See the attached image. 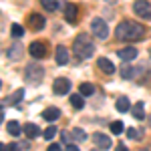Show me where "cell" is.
Returning a JSON list of instances; mask_svg holds the SVG:
<instances>
[{
	"instance_id": "9",
	"label": "cell",
	"mask_w": 151,
	"mask_h": 151,
	"mask_svg": "<svg viewBox=\"0 0 151 151\" xmlns=\"http://www.w3.org/2000/svg\"><path fill=\"white\" fill-rule=\"evenodd\" d=\"M77 16H79L77 6H75L73 2H67V4H65V18H67V22H75Z\"/></svg>"
},
{
	"instance_id": "18",
	"label": "cell",
	"mask_w": 151,
	"mask_h": 151,
	"mask_svg": "<svg viewBox=\"0 0 151 151\" xmlns=\"http://www.w3.org/2000/svg\"><path fill=\"white\" fill-rule=\"evenodd\" d=\"M129 109H131V105H129V99H127V97H121V99L117 101V111H121V113H127Z\"/></svg>"
},
{
	"instance_id": "13",
	"label": "cell",
	"mask_w": 151,
	"mask_h": 151,
	"mask_svg": "<svg viewBox=\"0 0 151 151\" xmlns=\"http://www.w3.org/2000/svg\"><path fill=\"white\" fill-rule=\"evenodd\" d=\"M97 65H99V69L103 70V73H107V75H113V73H115V65H113L109 58H105V57L99 58V60H97Z\"/></svg>"
},
{
	"instance_id": "24",
	"label": "cell",
	"mask_w": 151,
	"mask_h": 151,
	"mask_svg": "<svg viewBox=\"0 0 151 151\" xmlns=\"http://www.w3.org/2000/svg\"><path fill=\"white\" fill-rule=\"evenodd\" d=\"M10 32H12V36H16V38H20V36L24 35V28L20 26V24H12Z\"/></svg>"
},
{
	"instance_id": "33",
	"label": "cell",
	"mask_w": 151,
	"mask_h": 151,
	"mask_svg": "<svg viewBox=\"0 0 151 151\" xmlns=\"http://www.w3.org/2000/svg\"><path fill=\"white\" fill-rule=\"evenodd\" d=\"M67 151H79V147H77V145H69V147H67Z\"/></svg>"
},
{
	"instance_id": "7",
	"label": "cell",
	"mask_w": 151,
	"mask_h": 151,
	"mask_svg": "<svg viewBox=\"0 0 151 151\" xmlns=\"http://www.w3.org/2000/svg\"><path fill=\"white\" fill-rule=\"evenodd\" d=\"M52 91L57 95H67L70 91V83H69V79H57V81L52 83Z\"/></svg>"
},
{
	"instance_id": "17",
	"label": "cell",
	"mask_w": 151,
	"mask_h": 151,
	"mask_svg": "<svg viewBox=\"0 0 151 151\" xmlns=\"http://www.w3.org/2000/svg\"><path fill=\"white\" fill-rule=\"evenodd\" d=\"M6 129H8V133H10L12 137H18V135H20V131H22L20 125H18L16 121H8V123H6Z\"/></svg>"
},
{
	"instance_id": "3",
	"label": "cell",
	"mask_w": 151,
	"mask_h": 151,
	"mask_svg": "<svg viewBox=\"0 0 151 151\" xmlns=\"http://www.w3.org/2000/svg\"><path fill=\"white\" fill-rule=\"evenodd\" d=\"M24 75H26V81L28 83H38V81H42L45 70H42V67L38 63H30L26 67V70H24Z\"/></svg>"
},
{
	"instance_id": "27",
	"label": "cell",
	"mask_w": 151,
	"mask_h": 151,
	"mask_svg": "<svg viewBox=\"0 0 151 151\" xmlns=\"http://www.w3.org/2000/svg\"><path fill=\"white\" fill-rule=\"evenodd\" d=\"M131 73H133V70H131V67H127V65H125V67L121 69V77H123V79H131Z\"/></svg>"
},
{
	"instance_id": "6",
	"label": "cell",
	"mask_w": 151,
	"mask_h": 151,
	"mask_svg": "<svg viewBox=\"0 0 151 151\" xmlns=\"http://www.w3.org/2000/svg\"><path fill=\"white\" fill-rule=\"evenodd\" d=\"M28 52H30L35 58H42L45 55H47V45H45V42H40V40H35V42H30Z\"/></svg>"
},
{
	"instance_id": "30",
	"label": "cell",
	"mask_w": 151,
	"mask_h": 151,
	"mask_svg": "<svg viewBox=\"0 0 151 151\" xmlns=\"http://www.w3.org/2000/svg\"><path fill=\"white\" fill-rule=\"evenodd\" d=\"M8 151H22V147H20V145H16V143H14V145H10V147H8Z\"/></svg>"
},
{
	"instance_id": "21",
	"label": "cell",
	"mask_w": 151,
	"mask_h": 151,
	"mask_svg": "<svg viewBox=\"0 0 151 151\" xmlns=\"http://www.w3.org/2000/svg\"><path fill=\"white\" fill-rule=\"evenodd\" d=\"M40 4H42V8L48 12H55L58 8V2L57 0H40Z\"/></svg>"
},
{
	"instance_id": "2",
	"label": "cell",
	"mask_w": 151,
	"mask_h": 151,
	"mask_svg": "<svg viewBox=\"0 0 151 151\" xmlns=\"http://www.w3.org/2000/svg\"><path fill=\"white\" fill-rule=\"evenodd\" d=\"M73 50L79 58H89L95 52V45L93 40L89 38V35H79L73 42Z\"/></svg>"
},
{
	"instance_id": "32",
	"label": "cell",
	"mask_w": 151,
	"mask_h": 151,
	"mask_svg": "<svg viewBox=\"0 0 151 151\" xmlns=\"http://www.w3.org/2000/svg\"><path fill=\"white\" fill-rule=\"evenodd\" d=\"M115 151H129L127 147H125V145H117V149Z\"/></svg>"
},
{
	"instance_id": "26",
	"label": "cell",
	"mask_w": 151,
	"mask_h": 151,
	"mask_svg": "<svg viewBox=\"0 0 151 151\" xmlns=\"http://www.w3.org/2000/svg\"><path fill=\"white\" fill-rule=\"evenodd\" d=\"M55 135H57V127H52V125H50V127L45 131V137H47V139H52Z\"/></svg>"
},
{
	"instance_id": "5",
	"label": "cell",
	"mask_w": 151,
	"mask_h": 151,
	"mask_svg": "<svg viewBox=\"0 0 151 151\" xmlns=\"http://www.w3.org/2000/svg\"><path fill=\"white\" fill-rule=\"evenodd\" d=\"M133 12L141 18H145V20H151V4L147 0H137L133 4Z\"/></svg>"
},
{
	"instance_id": "15",
	"label": "cell",
	"mask_w": 151,
	"mask_h": 151,
	"mask_svg": "<svg viewBox=\"0 0 151 151\" xmlns=\"http://www.w3.org/2000/svg\"><path fill=\"white\" fill-rule=\"evenodd\" d=\"M42 117H45L47 121H57L58 117H60V111H58L57 107H50V109H45V111H42Z\"/></svg>"
},
{
	"instance_id": "31",
	"label": "cell",
	"mask_w": 151,
	"mask_h": 151,
	"mask_svg": "<svg viewBox=\"0 0 151 151\" xmlns=\"http://www.w3.org/2000/svg\"><path fill=\"white\" fill-rule=\"evenodd\" d=\"M143 83H145V85H149V87H151V70L147 73V77L143 79Z\"/></svg>"
},
{
	"instance_id": "11",
	"label": "cell",
	"mask_w": 151,
	"mask_h": 151,
	"mask_svg": "<svg viewBox=\"0 0 151 151\" xmlns=\"http://www.w3.org/2000/svg\"><path fill=\"white\" fill-rule=\"evenodd\" d=\"M55 60H57V65H67L69 63V50L65 47H57V50H55Z\"/></svg>"
},
{
	"instance_id": "4",
	"label": "cell",
	"mask_w": 151,
	"mask_h": 151,
	"mask_svg": "<svg viewBox=\"0 0 151 151\" xmlns=\"http://www.w3.org/2000/svg\"><path fill=\"white\" fill-rule=\"evenodd\" d=\"M91 30H93V35L99 36V38H107V36H109V26H107V22H105L103 18H93Z\"/></svg>"
},
{
	"instance_id": "28",
	"label": "cell",
	"mask_w": 151,
	"mask_h": 151,
	"mask_svg": "<svg viewBox=\"0 0 151 151\" xmlns=\"http://www.w3.org/2000/svg\"><path fill=\"white\" fill-rule=\"evenodd\" d=\"M47 151H60V145H58V143H50Z\"/></svg>"
},
{
	"instance_id": "34",
	"label": "cell",
	"mask_w": 151,
	"mask_h": 151,
	"mask_svg": "<svg viewBox=\"0 0 151 151\" xmlns=\"http://www.w3.org/2000/svg\"><path fill=\"white\" fill-rule=\"evenodd\" d=\"M141 151H147V149H141Z\"/></svg>"
},
{
	"instance_id": "12",
	"label": "cell",
	"mask_w": 151,
	"mask_h": 151,
	"mask_svg": "<svg viewBox=\"0 0 151 151\" xmlns=\"http://www.w3.org/2000/svg\"><path fill=\"white\" fill-rule=\"evenodd\" d=\"M119 58H123L125 63H129V60H133V58H137V48H133V47H127V48H121L119 52Z\"/></svg>"
},
{
	"instance_id": "25",
	"label": "cell",
	"mask_w": 151,
	"mask_h": 151,
	"mask_svg": "<svg viewBox=\"0 0 151 151\" xmlns=\"http://www.w3.org/2000/svg\"><path fill=\"white\" fill-rule=\"evenodd\" d=\"M123 123H121V121H113V123H111V131H113V133H115V135H119V133H123Z\"/></svg>"
},
{
	"instance_id": "22",
	"label": "cell",
	"mask_w": 151,
	"mask_h": 151,
	"mask_svg": "<svg viewBox=\"0 0 151 151\" xmlns=\"http://www.w3.org/2000/svg\"><path fill=\"white\" fill-rule=\"evenodd\" d=\"M70 105L75 107V109H83V95H70Z\"/></svg>"
},
{
	"instance_id": "16",
	"label": "cell",
	"mask_w": 151,
	"mask_h": 151,
	"mask_svg": "<svg viewBox=\"0 0 151 151\" xmlns=\"http://www.w3.org/2000/svg\"><path fill=\"white\" fill-rule=\"evenodd\" d=\"M22 97H24V91H22V89H18V91H14V93H12L6 101H4V105H18Z\"/></svg>"
},
{
	"instance_id": "23",
	"label": "cell",
	"mask_w": 151,
	"mask_h": 151,
	"mask_svg": "<svg viewBox=\"0 0 151 151\" xmlns=\"http://www.w3.org/2000/svg\"><path fill=\"white\" fill-rule=\"evenodd\" d=\"M70 135H73V137H75L77 141H85V139H87V133H85L83 129H79V127L73 129V131H70Z\"/></svg>"
},
{
	"instance_id": "29",
	"label": "cell",
	"mask_w": 151,
	"mask_h": 151,
	"mask_svg": "<svg viewBox=\"0 0 151 151\" xmlns=\"http://www.w3.org/2000/svg\"><path fill=\"white\" fill-rule=\"evenodd\" d=\"M127 135L131 137V139H135V137H139V133H137L135 129H129V131H127Z\"/></svg>"
},
{
	"instance_id": "14",
	"label": "cell",
	"mask_w": 151,
	"mask_h": 151,
	"mask_svg": "<svg viewBox=\"0 0 151 151\" xmlns=\"http://www.w3.org/2000/svg\"><path fill=\"white\" fill-rule=\"evenodd\" d=\"M24 133H26V137H28V139H35V137L40 135V129L36 127L35 123H26V125H24Z\"/></svg>"
},
{
	"instance_id": "8",
	"label": "cell",
	"mask_w": 151,
	"mask_h": 151,
	"mask_svg": "<svg viewBox=\"0 0 151 151\" xmlns=\"http://www.w3.org/2000/svg\"><path fill=\"white\" fill-rule=\"evenodd\" d=\"M93 143L99 147V149H109V147H111V139H109L107 135H103V133H95Z\"/></svg>"
},
{
	"instance_id": "19",
	"label": "cell",
	"mask_w": 151,
	"mask_h": 151,
	"mask_svg": "<svg viewBox=\"0 0 151 151\" xmlns=\"http://www.w3.org/2000/svg\"><path fill=\"white\" fill-rule=\"evenodd\" d=\"M79 91H81L83 97H91V95L95 93V87L91 85V83H83L81 87H79Z\"/></svg>"
},
{
	"instance_id": "20",
	"label": "cell",
	"mask_w": 151,
	"mask_h": 151,
	"mask_svg": "<svg viewBox=\"0 0 151 151\" xmlns=\"http://www.w3.org/2000/svg\"><path fill=\"white\" fill-rule=\"evenodd\" d=\"M131 113H133V117H135V119H145V111H143V103H137L135 105V107H133V109H131Z\"/></svg>"
},
{
	"instance_id": "10",
	"label": "cell",
	"mask_w": 151,
	"mask_h": 151,
	"mask_svg": "<svg viewBox=\"0 0 151 151\" xmlns=\"http://www.w3.org/2000/svg\"><path fill=\"white\" fill-rule=\"evenodd\" d=\"M28 26L32 28V30H40V28H45V18L35 12V14H30V18H28Z\"/></svg>"
},
{
	"instance_id": "1",
	"label": "cell",
	"mask_w": 151,
	"mask_h": 151,
	"mask_svg": "<svg viewBox=\"0 0 151 151\" xmlns=\"http://www.w3.org/2000/svg\"><path fill=\"white\" fill-rule=\"evenodd\" d=\"M115 35L121 38V40H137L145 35V28L141 24L133 22V20H123V22L117 26Z\"/></svg>"
}]
</instances>
